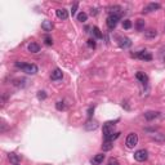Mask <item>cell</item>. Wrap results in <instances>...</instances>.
I'll return each mask as SVG.
<instances>
[{
    "label": "cell",
    "mask_w": 165,
    "mask_h": 165,
    "mask_svg": "<svg viewBox=\"0 0 165 165\" xmlns=\"http://www.w3.org/2000/svg\"><path fill=\"white\" fill-rule=\"evenodd\" d=\"M119 21H120V16H117V14H108V17H107V21H106L107 27H108L110 30H114L115 27L117 26Z\"/></svg>",
    "instance_id": "obj_3"
},
{
    "label": "cell",
    "mask_w": 165,
    "mask_h": 165,
    "mask_svg": "<svg viewBox=\"0 0 165 165\" xmlns=\"http://www.w3.org/2000/svg\"><path fill=\"white\" fill-rule=\"evenodd\" d=\"M159 116H160V112H158V111H147V112H145V119L147 120V121H151V120H153V119H158Z\"/></svg>",
    "instance_id": "obj_7"
},
{
    "label": "cell",
    "mask_w": 165,
    "mask_h": 165,
    "mask_svg": "<svg viewBox=\"0 0 165 165\" xmlns=\"http://www.w3.org/2000/svg\"><path fill=\"white\" fill-rule=\"evenodd\" d=\"M103 160H104V155H103V153H97V155L92 159L90 163H92L93 165H100L101 163H103Z\"/></svg>",
    "instance_id": "obj_14"
},
{
    "label": "cell",
    "mask_w": 165,
    "mask_h": 165,
    "mask_svg": "<svg viewBox=\"0 0 165 165\" xmlns=\"http://www.w3.org/2000/svg\"><path fill=\"white\" fill-rule=\"evenodd\" d=\"M160 8H161V5L159 4V3H150V4H148L147 7H145L143 13L152 12V10H158V9H160Z\"/></svg>",
    "instance_id": "obj_8"
},
{
    "label": "cell",
    "mask_w": 165,
    "mask_h": 165,
    "mask_svg": "<svg viewBox=\"0 0 165 165\" xmlns=\"http://www.w3.org/2000/svg\"><path fill=\"white\" fill-rule=\"evenodd\" d=\"M38 98H39V100H45V98H46V93L45 92H39V93H38Z\"/></svg>",
    "instance_id": "obj_31"
},
{
    "label": "cell",
    "mask_w": 165,
    "mask_h": 165,
    "mask_svg": "<svg viewBox=\"0 0 165 165\" xmlns=\"http://www.w3.org/2000/svg\"><path fill=\"white\" fill-rule=\"evenodd\" d=\"M119 45L121 46L123 49H126V48H130L132 46V41L130 39L128 38H120V41H119Z\"/></svg>",
    "instance_id": "obj_11"
},
{
    "label": "cell",
    "mask_w": 165,
    "mask_h": 165,
    "mask_svg": "<svg viewBox=\"0 0 165 165\" xmlns=\"http://www.w3.org/2000/svg\"><path fill=\"white\" fill-rule=\"evenodd\" d=\"M63 78V72L59 68H56V70L52 72V75H50V79L53 81H57V80H61V79Z\"/></svg>",
    "instance_id": "obj_10"
},
{
    "label": "cell",
    "mask_w": 165,
    "mask_h": 165,
    "mask_svg": "<svg viewBox=\"0 0 165 165\" xmlns=\"http://www.w3.org/2000/svg\"><path fill=\"white\" fill-rule=\"evenodd\" d=\"M107 165H119V161H117L116 159L112 158V159H110V160H108V163H107Z\"/></svg>",
    "instance_id": "obj_29"
},
{
    "label": "cell",
    "mask_w": 165,
    "mask_h": 165,
    "mask_svg": "<svg viewBox=\"0 0 165 165\" xmlns=\"http://www.w3.org/2000/svg\"><path fill=\"white\" fill-rule=\"evenodd\" d=\"M148 158V152L147 150H145V148H142V150H138L136 151V153H134V159H136L137 161H146Z\"/></svg>",
    "instance_id": "obj_5"
},
{
    "label": "cell",
    "mask_w": 165,
    "mask_h": 165,
    "mask_svg": "<svg viewBox=\"0 0 165 165\" xmlns=\"http://www.w3.org/2000/svg\"><path fill=\"white\" fill-rule=\"evenodd\" d=\"M115 133V124L114 123H106L103 125V138L104 141H114L115 138L119 137V133Z\"/></svg>",
    "instance_id": "obj_1"
},
{
    "label": "cell",
    "mask_w": 165,
    "mask_h": 165,
    "mask_svg": "<svg viewBox=\"0 0 165 165\" xmlns=\"http://www.w3.org/2000/svg\"><path fill=\"white\" fill-rule=\"evenodd\" d=\"M8 159H9V161L12 163L13 165H17V164H20V156L18 155H16V153H9L8 155Z\"/></svg>",
    "instance_id": "obj_18"
},
{
    "label": "cell",
    "mask_w": 165,
    "mask_h": 165,
    "mask_svg": "<svg viewBox=\"0 0 165 165\" xmlns=\"http://www.w3.org/2000/svg\"><path fill=\"white\" fill-rule=\"evenodd\" d=\"M78 8H79V3H74L72 8H71V14L75 16V14H76V10H78Z\"/></svg>",
    "instance_id": "obj_27"
},
{
    "label": "cell",
    "mask_w": 165,
    "mask_h": 165,
    "mask_svg": "<svg viewBox=\"0 0 165 165\" xmlns=\"http://www.w3.org/2000/svg\"><path fill=\"white\" fill-rule=\"evenodd\" d=\"M136 29L138 30V31H143L145 30V21L143 20H137Z\"/></svg>",
    "instance_id": "obj_22"
},
{
    "label": "cell",
    "mask_w": 165,
    "mask_h": 165,
    "mask_svg": "<svg viewBox=\"0 0 165 165\" xmlns=\"http://www.w3.org/2000/svg\"><path fill=\"white\" fill-rule=\"evenodd\" d=\"M121 13H123V9H121V7H119V5H114V7L110 8V14L121 16Z\"/></svg>",
    "instance_id": "obj_19"
},
{
    "label": "cell",
    "mask_w": 165,
    "mask_h": 165,
    "mask_svg": "<svg viewBox=\"0 0 165 165\" xmlns=\"http://www.w3.org/2000/svg\"><path fill=\"white\" fill-rule=\"evenodd\" d=\"M137 58H139L141 61H152V54L147 50H139L138 53L136 54Z\"/></svg>",
    "instance_id": "obj_6"
},
{
    "label": "cell",
    "mask_w": 165,
    "mask_h": 165,
    "mask_svg": "<svg viewBox=\"0 0 165 165\" xmlns=\"http://www.w3.org/2000/svg\"><path fill=\"white\" fill-rule=\"evenodd\" d=\"M27 49L30 53H38V52H40V45L38 43H30Z\"/></svg>",
    "instance_id": "obj_15"
},
{
    "label": "cell",
    "mask_w": 165,
    "mask_h": 165,
    "mask_svg": "<svg viewBox=\"0 0 165 165\" xmlns=\"http://www.w3.org/2000/svg\"><path fill=\"white\" fill-rule=\"evenodd\" d=\"M84 128H85V130H95V129L98 128V123L94 121V120H92V119H89L87 121V124L84 125Z\"/></svg>",
    "instance_id": "obj_9"
},
{
    "label": "cell",
    "mask_w": 165,
    "mask_h": 165,
    "mask_svg": "<svg viewBox=\"0 0 165 165\" xmlns=\"http://www.w3.org/2000/svg\"><path fill=\"white\" fill-rule=\"evenodd\" d=\"M44 43L46 45H53V40H52L50 36H44Z\"/></svg>",
    "instance_id": "obj_28"
},
{
    "label": "cell",
    "mask_w": 165,
    "mask_h": 165,
    "mask_svg": "<svg viewBox=\"0 0 165 165\" xmlns=\"http://www.w3.org/2000/svg\"><path fill=\"white\" fill-rule=\"evenodd\" d=\"M138 143V136L136 133H129L128 137H126V141H125V145L128 148H134Z\"/></svg>",
    "instance_id": "obj_4"
},
{
    "label": "cell",
    "mask_w": 165,
    "mask_h": 165,
    "mask_svg": "<svg viewBox=\"0 0 165 165\" xmlns=\"http://www.w3.org/2000/svg\"><path fill=\"white\" fill-rule=\"evenodd\" d=\"M132 27V22L129 21V20H124L123 21V29H125V30H129Z\"/></svg>",
    "instance_id": "obj_25"
},
{
    "label": "cell",
    "mask_w": 165,
    "mask_h": 165,
    "mask_svg": "<svg viewBox=\"0 0 165 165\" xmlns=\"http://www.w3.org/2000/svg\"><path fill=\"white\" fill-rule=\"evenodd\" d=\"M56 14H57V17H58L59 20H67L68 18V12L65 9V8H62V9H57Z\"/></svg>",
    "instance_id": "obj_12"
},
{
    "label": "cell",
    "mask_w": 165,
    "mask_h": 165,
    "mask_svg": "<svg viewBox=\"0 0 165 165\" xmlns=\"http://www.w3.org/2000/svg\"><path fill=\"white\" fill-rule=\"evenodd\" d=\"M114 148V142L112 141H103V145H102V150L103 151H110Z\"/></svg>",
    "instance_id": "obj_20"
},
{
    "label": "cell",
    "mask_w": 165,
    "mask_h": 165,
    "mask_svg": "<svg viewBox=\"0 0 165 165\" xmlns=\"http://www.w3.org/2000/svg\"><path fill=\"white\" fill-rule=\"evenodd\" d=\"M16 66L22 68V71L26 72V74H29V75H35V74L38 72V70H39L38 66L34 65V63H20V62H17L16 63Z\"/></svg>",
    "instance_id": "obj_2"
},
{
    "label": "cell",
    "mask_w": 165,
    "mask_h": 165,
    "mask_svg": "<svg viewBox=\"0 0 165 165\" xmlns=\"http://www.w3.org/2000/svg\"><path fill=\"white\" fill-rule=\"evenodd\" d=\"M56 108L58 110V111H62V110H65V108H66V106H65V103L59 101V102H57V103H56Z\"/></svg>",
    "instance_id": "obj_26"
},
{
    "label": "cell",
    "mask_w": 165,
    "mask_h": 165,
    "mask_svg": "<svg viewBox=\"0 0 165 165\" xmlns=\"http://www.w3.org/2000/svg\"><path fill=\"white\" fill-rule=\"evenodd\" d=\"M136 79L138 81H141V82H143V84H146V82L148 81V78H147V75H146L145 72H141V71H139V72H137L136 74Z\"/></svg>",
    "instance_id": "obj_17"
},
{
    "label": "cell",
    "mask_w": 165,
    "mask_h": 165,
    "mask_svg": "<svg viewBox=\"0 0 165 165\" xmlns=\"http://www.w3.org/2000/svg\"><path fill=\"white\" fill-rule=\"evenodd\" d=\"M92 31H93V35H94L97 39H101V38H102V32H101V30L98 29V27H93Z\"/></svg>",
    "instance_id": "obj_23"
},
{
    "label": "cell",
    "mask_w": 165,
    "mask_h": 165,
    "mask_svg": "<svg viewBox=\"0 0 165 165\" xmlns=\"http://www.w3.org/2000/svg\"><path fill=\"white\" fill-rule=\"evenodd\" d=\"M88 46H90V48H93V49L95 48V41H94V39H89V40H88Z\"/></svg>",
    "instance_id": "obj_30"
},
{
    "label": "cell",
    "mask_w": 165,
    "mask_h": 165,
    "mask_svg": "<svg viewBox=\"0 0 165 165\" xmlns=\"http://www.w3.org/2000/svg\"><path fill=\"white\" fill-rule=\"evenodd\" d=\"M156 35H158V31L153 29H150V30H147V31H145V36L147 38V39H153Z\"/></svg>",
    "instance_id": "obj_21"
},
{
    "label": "cell",
    "mask_w": 165,
    "mask_h": 165,
    "mask_svg": "<svg viewBox=\"0 0 165 165\" xmlns=\"http://www.w3.org/2000/svg\"><path fill=\"white\" fill-rule=\"evenodd\" d=\"M151 138L153 139V141L159 142V143H163V142L165 141V136L161 133H152L151 134Z\"/></svg>",
    "instance_id": "obj_16"
},
{
    "label": "cell",
    "mask_w": 165,
    "mask_h": 165,
    "mask_svg": "<svg viewBox=\"0 0 165 165\" xmlns=\"http://www.w3.org/2000/svg\"><path fill=\"white\" fill-rule=\"evenodd\" d=\"M53 27H54V25L52 21H44L43 23H41V29L46 32H50L52 30H53Z\"/></svg>",
    "instance_id": "obj_13"
},
{
    "label": "cell",
    "mask_w": 165,
    "mask_h": 165,
    "mask_svg": "<svg viewBox=\"0 0 165 165\" xmlns=\"http://www.w3.org/2000/svg\"><path fill=\"white\" fill-rule=\"evenodd\" d=\"M88 20V14L85 12H80L78 14V21H80V22H85Z\"/></svg>",
    "instance_id": "obj_24"
},
{
    "label": "cell",
    "mask_w": 165,
    "mask_h": 165,
    "mask_svg": "<svg viewBox=\"0 0 165 165\" xmlns=\"http://www.w3.org/2000/svg\"><path fill=\"white\" fill-rule=\"evenodd\" d=\"M17 165H20V164H17Z\"/></svg>",
    "instance_id": "obj_32"
}]
</instances>
